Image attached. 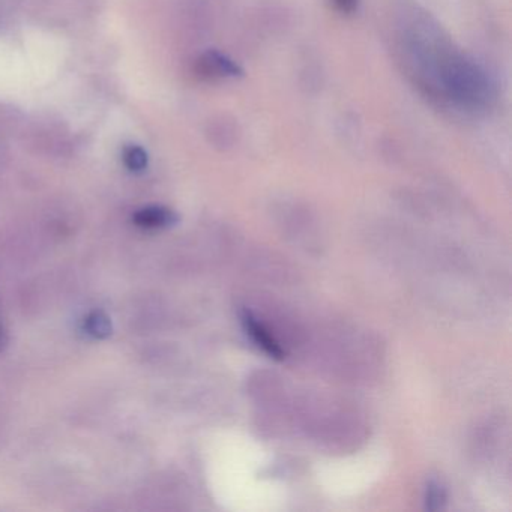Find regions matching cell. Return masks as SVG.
Masks as SVG:
<instances>
[{"mask_svg":"<svg viewBox=\"0 0 512 512\" xmlns=\"http://www.w3.org/2000/svg\"><path fill=\"white\" fill-rule=\"evenodd\" d=\"M125 166L130 172L140 173L148 167V154L142 146L128 145L122 154Z\"/></svg>","mask_w":512,"mask_h":512,"instance_id":"6","label":"cell"},{"mask_svg":"<svg viewBox=\"0 0 512 512\" xmlns=\"http://www.w3.org/2000/svg\"><path fill=\"white\" fill-rule=\"evenodd\" d=\"M241 319L245 332L250 335L251 340H253L254 343H256L257 346L266 353V355L271 356V358L278 359V361L286 358V353L281 349L280 344H278L277 341L269 335V332L266 331V329L263 328V326L260 325L253 316H251V313L244 311Z\"/></svg>","mask_w":512,"mask_h":512,"instance_id":"3","label":"cell"},{"mask_svg":"<svg viewBox=\"0 0 512 512\" xmlns=\"http://www.w3.org/2000/svg\"><path fill=\"white\" fill-rule=\"evenodd\" d=\"M196 73L202 79L208 80L236 79L244 76L241 65L217 50H209L197 59Z\"/></svg>","mask_w":512,"mask_h":512,"instance_id":"2","label":"cell"},{"mask_svg":"<svg viewBox=\"0 0 512 512\" xmlns=\"http://www.w3.org/2000/svg\"><path fill=\"white\" fill-rule=\"evenodd\" d=\"M335 10L343 16H352L358 11L361 0H332Z\"/></svg>","mask_w":512,"mask_h":512,"instance_id":"8","label":"cell"},{"mask_svg":"<svg viewBox=\"0 0 512 512\" xmlns=\"http://www.w3.org/2000/svg\"><path fill=\"white\" fill-rule=\"evenodd\" d=\"M7 346H8L7 332H5V329L2 328V325H0V352H4V350L7 349Z\"/></svg>","mask_w":512,"mask_h":512,"instance_id":"9","label":"cell"},{"mask_svg":"<svg viewBox=\"0 0 512 512\" xmlns=\"http://www.w3.org/2000/svg\"><path fill=\"white\" fill-rule=\"evenodd\" d=\"M83 328H85L86 334L97 338V340H104V338L110 337L113 331L112 320L103 311H92V313H89L85 317Z\"/></svg>","mask_w":512,"mask_h":512,"instance_id":"5","label":"cell"},{"mask_svg":"<svg viewBox=\"0 0 512 512\" xmlns=\"http://www.w3.org/2000/svg\"><path fill=\"white\" fill-rule=\"evenodd\" d=\"M445 502V491L439 484L428 485L427 490V508L440 509Z\"/></svg>","mask_w":512,"mask_h":512,"instance_id":"7","label":"cell"},{"mask_svg":"<svg viewBox=\"0 0 512 512\" xmlns=\"http://www.w3.org/2000/svg\"><path fill=\"white\" fill-rule=\"evenodd\" d=\"M445 79L451 97L464 106H482L490 97L487 77L469 62L452 61L446 68Z\"/></svg>","mask_w":512,"mask_h":512,"instance_id":"1","label":"cell"},{"mask_svg":"<svg viewBox=\"0 0 512 512\" xmlns=\"http://www.w3.org/2000/svg\"><path fill=\"white\" fill-rule=\"evenodd\" d=\"M133 221L143 229H166V227L175 226L179 218L172 209L164 206H148L137 211Z\"/></svg>","mask_w":512,"mask_h":512,"instance_id":"4","label":"cell"}]
</instances>
